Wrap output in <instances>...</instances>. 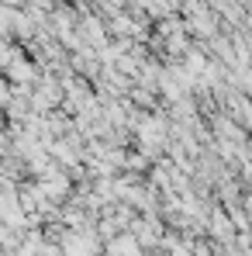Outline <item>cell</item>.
<instances>
[{
	"mask_svg": "<svg viewBox=\"0 0 252 256\" xmlns=\"http://www.w3.org/2000/svg\"><path fill=\"white\" fill-rule=\"evenodd\" d=\"M135 138H138V146H142L145 156H156V152L163 149V142H166V122H163V118H145V122H138V125H135Z\"/></svg>",
	"mask_w": 252,
	"mask_h": 256,
	"instance_id": "obj_1",
	"label": "cell"
},
{
	"mask_svg": "<svg viewBox=\"0 0 252 256\" xmlns=\"http://www.w3.org/2000/svg\"><path fill=\"white\" fill-rule=\"evenodd\" d=\"M97 236L90 232V228H73V232H66V239H62V256H93L97 253Z\"/></svg>",
	"mask_w": 252,
	"mask_h": 256,
	"instance_id": "obj_2",
	"label": "cell"
},
{
	"mask_svg": "<svg viewBox=\"0 0 252 256\" xmlns=\"http://www.w3.org/2000/svg\"><path fill=\"white\" fill-rule=\"evenodd\" d=\"M38 187H42V194L48 198V201H59V198H66V194H69V176L52 166V170L42 173V184H38Z\"/></svg>",
	"mask_w": 252,
	"mask_h": 256,
	"instance_id": "obj_3",
	"label": "cell"
},
{
	"mask_svg": "<svg viewBox=\"0 0 252 256\" xmlns=\"http://www.w3.org/2000/svg\"><path fill=\"white\" fill-rule=\"evenodd\" d=\"M131 236H135L142 246H156V242H163V225L149 214V218H142V222H131Z\"/></svg>",
	"mask_w": 252,
	"mask_h": 256,
	"instance_id": "obj_4",
	"label": "cell"
},
{
	"mask_svg": "<svg viewBox=\"0 0 252 256\" xmlns=\"http://www.w3.org/2000/svg\"><path fill=\"white\" fill-rule=\"evenodd\" d=\"M107 256H142V242L135 236H114L107 239Z\"/></svg>",
	"mask_w": 252,
	"mask_h": 256,
	"instance_id": "obj_5",
	"label": "cell"
},
{
	"mask_svg": "<svg viewBox=\"0 0 252 256\" xmlns=\"http://www.w3.org/2000/svg\"><path fill=\"white\" fill-rule=\"evenodd\" d=\"M10 80H14V84H21V80H24V84H28V80H35V66H31V62H21V59H14V62H10Z\"/></svg>",
	"mask_w": 252,
	"mask_h": 256,
	"instance_id": "obj_6",
	"label": "cell"
},
{
	"mask_svg": "<svg viewBox=\"0 0 252 256\" xmlns=\"http://www.w3.org/2000/svg\"><path fill=\"white\" fill-rule=\"evenodd\" d=\"M0 104H10V90H7L3 80H0Z\"/></svg>",
	"mask_w": 252,
	"mask_h": 256,
	"instance_id": "obj_7",
	"label": "cell"
},
{
	"mask_svg": "<svg viewBox=\"0 0 252 256\" xmlns=\"http://www.w3.org/2000/svg\"><path fill=\"white\" fill-rule=\"evenodd\" d=\"M169 256H190V246H173V253Z\"/></svg>",
	"mask_w": 252,
	"mask_h": 256,
	"instance_id": "obj_8",
	"label": "cell"
}]
</instances>
